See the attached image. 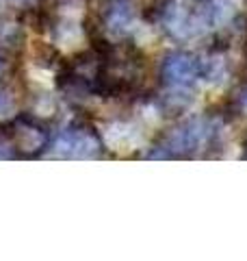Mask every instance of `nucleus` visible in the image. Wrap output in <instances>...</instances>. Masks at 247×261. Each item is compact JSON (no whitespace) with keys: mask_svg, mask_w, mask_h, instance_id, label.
Returning <instances> with one entry per match:
<instances>
[{"mask_svg":"<svg viewBox=\"0 0 247 261\" xmlns=\"http://www.w3.org/2000/svg\"><path fill=\"white\" fill-rule=\"evenodd\" d=\"M208 13H210V27L215 29L226 27L236 13V0H215Z\"/></svg>","mask_w":247,"mask_h":261,"instance_id":"obj_8","label":"nucleus"},{"mask_svg":"<svg viewBox=\"0 0 247 261\" xmlns=\"http://www.w3.org/2000/svg\"><path fill=\"white\" fill-rule=\"evenodd\" d=\"M54 107H56V102H54V98L52 96H39L37 98V102H35V113L39 118H48V116H52L54 113Z\"/></svg>","mask_w":247,"mask_h":261,"instance_id":"obj_13","label":"nucleus"},{"mask_svg":"<svg viewBox=\"0 0 247 261\" xmlns=\"http://www.w3.org/2000/svg\"><path fill=\"white\" fill-rule=\"evenodd\" d=\"M197 74V63L187 55H178L165 63V79L174 87H184L189 85Z\"/></svg>","mask_w":247,"mask_h":261,"instance_id":"obj_5","label":"nucleus"},{"mask_svg":"<svg viewBox=\"0 0 247 261\" xmlns=\"http://www.w3.org/2000/svg\"><path fill=\"white\" fill-rule=\"evenodd\" d=\"M212 122L206 120H191L184 126L176 128L169 137V148L174 152H191V150H200L206 146V142L212 135Z\"/></svg>","mask_w":247,"mask_h":261,"instance_id":"obj_2","label":"nucleus"},{"mask_svg":"<svg viewBox=\"0 0 247 261\" xmlns=\"http://www.w3.org/2000/svg\"><path fill=\"white\" fill-rule=\"evenodd\" d=\"M28 76L35 81L37 85H44V87H52V83H54V74L50 70H44V68H30Z\"/></svg>","mask_w":247,"mask_h":261,"instance_id":"obj_14","label":"nucleus"},{"mask_svg":"<svg viewBox=\"0 0 247 261\" xmlns=\"http://www.w3.org/2000/svg\"><path fill=\"white\" fill-rule=\"evenodd\" d=\"M61 13L68 20H80V15L85 13V3L82 0H63Z\"/></svg>","mask_w":247,"mask_h":261,"instance_id":"obj_12","label":"nucleus"},{"mask_svg":"<svg viewBox=\"0 0 247 261\" xmlns=\"http://www.w3.org/2000/svg\"><path fill=\"white\" fill-rule=\"evenodd\" d=\"M165 27L176 39H197L210 29V13L208 9L189 13L180 3H174L165 11Z\"/></svg>","mask_w":247,"mask_h":261,"instance_id":"obj_1","label":"nucleus"},{"mask_svg":"<svg viewBox=\"0 0 247 261\" xmlns=\"http://www.w3.org/2000/svg\"><path fill=\"white\" fill-rule=\"evenodd\" d=\"M11 157V148L5 142H0V159H9Z\"/></svg>","mask_w":247,"mask_h":261,"instance_id":"obj_17","label":"nucleus"},{"mask_svg":"<svg viewBox=\"0 0 247 261\" xmlns=\"http://www.w3.org/2000/svg\"><path fill=\"white\" fill-rule=\"evenodd\" d=\"M100 146L87 133H63L52 144V152L48 157H70V159H94L98 157Z\"/></svg>","mask_w":247,"mask_h":261,"instance_id":"obj_3","label":"nucleus"},{"mask_svg":"<svg viewBox=\"0 0 247 261\" xmlns=\"http://www.w3.org/2000/svg\"><path fill=\"white\" fill-rule=\"evenodd\" d=\"M141 118L147 122V126H156L161 122V113L156 107H152V105H147V107H141Z\"/></svg>","mask_w":247,"mask_h":261,"instance_id":"obj_16","label":"nucleus"},{"mask_svg":"<svg viewBox=\"0 0 247 261\" xmlns=\"http://www.w3.org/2000/svg\"><path fill=\"white\" fill-rule=\"evenodd\" d=\"M0 72H3V65H0Z\"/></svg>","mask_w":247,"mask_h":261,"instance_id":"obj_19","label":"nucleus"},{"mask_svg":"<svg viewBox=\"0 0 247 261\" xmlns=\"http://www.w3.org/2000/svg\"><path fill=\"white\" fill-rule=\"evenodd\" d=\"M241 107L247 111V89H245V92L241 94Z\"/></svg>","mask_w":247,"mask_h":261,"instance_id":"obj_18","label":"nucleus"},{"mask_svg":"<svg viewBox=\"0 0 247 261\" xmlns=\"http://www.w3.org/2000/svg\"><path fill=\"white\" fill-rule=\"evenodd\" d=\"M228 79V70H226V61L224 57H210L204 63V81L212 87H221Z\"/></svg>","mask_w":247,"mask_h":261,"instance_id":"obj_9","label":"nucleus"},{"mask_svg":"<svg viewBox=\"0 0 247 261\" xmlns=\"http://www.w3.org/2000/svg\"><path fill=\"white\" fill-rule=\"evenodd\" d=\"M133 35H135V42L139 46H147L154 39V33L145 27V24L141 22H135V27H133Z\"/></svg>","mask_w":247,"mask_h":261,"instance_id":"obj_15","label":"nucleus"},{"mask_svg":"<svg viewBox=\"0 0 247 261\" xmlns=\"http://www.w3.org/2000/svg\"><path fill=\"white\" fill-rule=\"evenodd\" d=\"M104 142L115 152H133L145 144V135L135 124L115 122V124L104 126Z\"/></svg>","mask_w":247,"mask_h":261,"instance_id":"obj_4","label":"nucleus"},{"mask_svg":"<svg viewBox=\"0 0 247 261\" xmlns=\"http://www.w3.org/2000/svg\"><path fill=\"white\" fill-rule=\"evenodd\" d=\"M133 27H135V20L126 7H117V9L111 11L109 18H106V33H109V37H115V39L130 35Z\"/></svg>","mask_w":247,"mask_h":261,"instance_id":"obj_7","label":"nucleus"},{"mask_svg":"<svg viewBox=\"0 0 247 261\" xmlns=\"http://www.w3.org/2000/svg\"><path fill=\"white\" fill-rule=\"evenodd\" d=\"M18 144H20L26 152H33V150L41 148V144H44V135H41L37 128L20 126V128H18Z\"/></svg>","mask_w":247,"mask_h":261,"instance_id":"obj_10","label":"nucleus"},{"mask_svg":"<svg viewBox=\"0 0 247 261\" xmlns=\"http://www.w3.org/2000/svg\"><path fill=\"white\" fill-rule=\"evenodd\" d=\"M15 113H18V100H15V96L9 89L0 92V120H11Z\"/></svg>","mask_w":247,"mask_h":261,"instance_id":"obj_11","label":"nucleus"},{"mask_svg":"<svg viewBox=\"0 0 247 261\" xmlns=\"http://www.w3.org/2000/svg\"><path fill=\"white\" fill-rule=\"evenodd\" d=\"M54 44L61 48L63 53L78 50L85 44V33H82L78 20H65L54 31Z\"/></svg>","mask_w":247,"mask_h":261,"instance_id":"obj_6","label":"nucleus"}]
</instances>
